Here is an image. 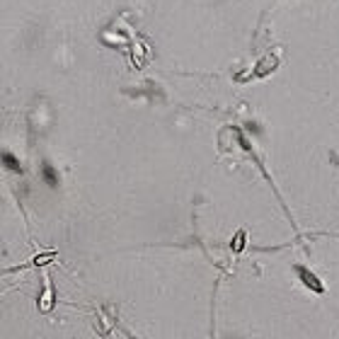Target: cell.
<instances>
[{
  "label": "cell",
  "mask_w": 339,
  "mask_h": 339,
  "mask_svg": "<svg viewBox=\"0 0 339 339\" xmlns=\"http://www.w3.org/2000/svg\"><path fill=\"white\" fill-rule=\"evenodd\" d=\"M44 177H46L48 184H56V174H53V170L48 168V165H44Z\"/></svg>",
  "instance_id": "7a4b0ae2"
},
{
  "label": "cell",
  "mask_w": 339,
  "mask_h": 339,
  "mask_svg": "<svg viewBox=\"0 0 339 339\" xmlns=\"http://www.w3.org/2000/svg\"><path fill=\"white\" fill-rule=\"evenodd\" d=\"M2 163H5V165H7L10 170H15V172H20V170H22V168H20V163H17V160H15L10 153H2Z\"/></svg>",
  "instance_id": "6da1fadb"
}]
</instances>
